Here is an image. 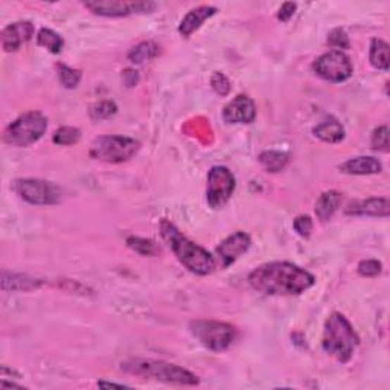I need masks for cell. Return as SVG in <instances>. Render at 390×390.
<instances>
[{"label":"cell","instance_id":"6da1fadb","mask_svg":"<svg viewBox=\"0 0 390 390\" xmlns=\"http://www.w3.org/2000/svg\"><path fill=\"white\" fill-rule=\"evenodd\" d=\"M247 281L253 290L268 296H297L310 290L315 277L291 263H267L250 272Z\"/></svg>","mask_w":390,"mask_h":390},{"label":"cell","instance_id":"7a4b0ae2","mask_svg":"<svg viewBox=\"0 0 390 390\" xmlns=\"http://www.w3.org/2000/svg\"><path fill=\"white\" fill-rule=\"evenodd\" d=\"M161 234L165 239V243L172 250L175 258H177L180 264L187 267L191 273L199 276H208L215 270L217 263L208 250L192 243V241L184 237L171 221L162 220Z\"/></svg>","mask_w":390,"mask_h":390},{"label":"cell","instance_id":"3957f363","mask_svg":"<svg viewBox=\"0 0 390 390\" xmlns=\"http://www.w3.org/2000/svg\"><path fill=\"white\" fill-rule=\"evenodd\" d=\"M360 345V337L351 322L340 313H332L325 322L322 348L340 363H348Z\"/></svg>","mask_w":390,"mask_h":390},{"label":"cell","instance_id":"277c9868","mask_svg":"<svg viewBox=\"0 0 390 390\" xmlns=\"http://www.w3.org/2000/svg\"><path fill=\"white\" fill-rule=\"evenodd\" d=\"M122 369L132 375L157 379V382L162 383H172L180 386H197L200 383L199 377L189 372L188 369L166 363V361L130 360L122 365Z\"/></svg>","mask_w":390,"mask_h":390},{"label":"cell","instance_id":"5b68a950","mask_svg":"<svg viewBox=\"0 0 390 390\" xmlns=\"http://www.w3.org/2000/svg\"><path fill=\"white\" fill-rule=\"evenodd\" d=\"M46 128H48V119L40 111H26L5 128L4 141L17 148L30 146L40 141Z\"/></svg>","mask_w":390,"mask_h":390},{"label":"cell","instance_id":"8992f818","mask_svg":"<svg viewBox=\"0 0 390 390\" xmlns=\"http://www.w3.org/2000/svg\"><path fill=\"white\" fill-rule=\"evenodd\" d=\"M141 150V142L127 136H99L90 145V157L106 163L127 162Z\"/></svg>","mask_w":390,"mask_h":390},{"label":"cell","instance_id":"52a82bcc","mask_svg":"<svg viewBox=\"0 0 390 390\" xmlns=\"http://www.w3.org/2000/svg\"><path fill=\"white\" fill-rule=\"evenodd\" d=\"M192 336L204 348L213 352H222L232 346L237 339V329L229 323L217 320H194L189 325Z\"/></svg>","mask_w":390,"mask_h":390},{"label":"cell","instance_id":"ba28073f","mask_svg":"<svg viewBox=\"0 0 390 390\" xmlns=\"http://www.w3.org/2000/svg\"><path fill=\"white\" fill-rule=\"evenodd\" d=\"M13 191L34 206H52L63 200V192L57 184L40 179H17L13 183Z\"/></svg>","mask_w":390,"mask_h":390},{"label":"cell","instance_id":"9c48e42d","mask_svg":"<svg viewBox=\"0 0 390 390\" xmlns=\"http://www.w3.org/2000/svg\"><path fill=\"white\" fill-rule=\"evenodd\" d=\"M237 188L235 175L226 166H212L208 174L206 201L212 209H221Z\"/></svg>","mask_w":390,"mask_h":390},{"label":"cell","instance_id":"30bf717a","mask_svg":"<svg viewBox=\"0 0 390 390\" xmlns=\"http://www.w3.org/2000/svg\"><path fill=\"white\" fill-rule=\"evenodd\" d=\"M313 70L317 77L329 82H343L352 77L354 66L345 52L329 51L314 61Z\"/></svg>","mask_w":390,"mask_h":390},{"label":"cell","instance_id":"8fae6325","mask_svg":"<svg viewBox=\"0 0 390 390\" xmlns=\"http://www.w3.org/2000/svg\"><path fill=\"white\" fill-rule=\"evenodd\" d=\"M154 2H125V0H94V2H84L92 14L110 18L128 17L133 14H148L156 9Z\"/></svg>","mask_w":390,"mask_h":390},{"label":"cell","instance_id":"7c38bea8","mask_svg":"<svg viewBox=\"0 0 390 390\" xmlns=\"http://www.w3.org/2000/svg\"><path fill=\"white\" fill-rule=\"evenodd\" d=\"M250 244H252V241H250V237L246 232H235V234L227 237L217 247L220 265L222 268H227L229 265L234 264L238 258H241L250 249Z\"/></svg>","mask_w":390,"mask_h":390},{"label":"cell","instance_id":"4fadbf2b","mask_svg":"<svg viewBox=\"0 0 390 390\" xmlns=\"http://www.w3.org/2000/svg\"><path fill=\"white\" fill-rule=\"evenodd\" d=\"M222 119L227 124H252L256 119V106L252 98L238 95L222 108Z\"/></svg>","mask_w":390,"mask_h":390},{"label":"cell","instance_id":"5bb4252c","mask_svg":"<svg viewBox=\"0 0 390 390\" xmlns=\"http://www.w3.org/2000/svg\"><path fill=\"white\" fill-rule=\"evenodd\" d=\"M34 35V25L31 22H15L4 27L0 39L5 52H17L20 46L31 40Z\"/></svg>","mask_w":390,"mask_h":390},{"label":"cell","instance_id":"9a60e30c","mask_svg":"<svg viewBox=\"0 0 390 390\" xmlns=\"http://www.w3.org/2000/svg\"><path fill=\"white\" fill-rule=\"evenodd\" d=\"M346 215L356 217H379L387 218L390 213V203L384 197H374L351 203L346 208Z\"/></svg>","mask_w":390,"mask_h":390},{"label":"cell","instance_id":"2e32d148","mask_svg":"<svg viewBox=\"0 0 390 390\" xmlns=\"http://www.w3.org/2000/svg\"><path fill=\"white\" fill-rule=\"evenodd\" d=\"M217 13L218 9L215 6H209V5L191 9V11L182 18V22L179 25L180 35L184 37V39H189L195 31L200 30L201 25L206 22L208 18L213 17Z\"/></svg>","mask_w":390,"mask_h":390},{"label":"cell","instance_id":"e0dca14e","mask_svg":"<svg viewBox=\"0 0 390 390\" xmlns=\"http://www.w3.org/2000/svg\"><path fill=\"white\" fill-rule=\"evenodd\" d=\"M339 170L343 174L349 175H372L379 174L383 171V165L375 157L370 156H360L354 157V159H349L345 163L339 166Z\"/></svg>","mask_w":390,"mask_h":390},{"label":"cell","instance_id":"ac0fdd59","mask_svg":"<svg viewBox=\"0 0 390 390\" xmlns=\"http://www.w3.org/2000/svg\"><path fill=\"white\" fill-rule=\"evenodd\" d=\"M313 134L328 144H339L345 139V128L336 118H327L313 128Z\"/></svg>","mask_w":390,"mask_h":390},{"label":"cell","instance_id":"d6986e66","mask_svg":"<svg viewBox=\"0 0 390 390\" xmlns=\"http://www.w3.org/2000/svg\"><path fill=\"white\" fill-rule=\"evenodd\" d=\"M42 285L40 279H35L27 275L4 272L2 273V289L4 291H32Z\"/></svg>","mask_w":390,"mask_h":390},{"label":"cell","instance_id":"ffe728a7","mask_svg":"<svg viewBox=\"0 0 390 390\" xmlns=\"http://www.w3.org/2000/svg\"><path fill=\"white\" fill-rule=\"evenodd\" d=\"M341 201V194L337 191L323 192L315 203V215L320 221H329L337 212Z\"/></svg>","mask_w":390,"mask_h":390},{"label":"cell","instance_id":"44dd1931","mask_svg":"<svg viewBox=\"0 0 390 390\" xmlns=\"http://www.w3.org/2000/svg\"><path fill=\"white\" fill-rule=\"evenodd\" d=\"M369 61L372 64V68L378 70H389L390 61H389V44L382 39H374L370 42L369 49Z\"/></svg>","mask_w":390,"mask_h":390},{"label":"cell","instance_id":"7402d4cb","mask_svg":"<svg viewBox=\"0 0 390 390\" xmlns=\"http://www.w3.org/2000/svg\"><path fill=\"white\" fill-rule=\"evenodd\" d=\"M159 55V46L154 42H142L128 52V60L134 64H144Z\"/></svg>","mask_w":390,"mask_h":390},{"label":"cell","instance_id":"603a6c76","mask_svg":"<svg viewBox=\"0 0 390 390\" xmlns=\"http://www.w3.org/2000/svg\"><path fill=\"white\" fill-rule=\"evenodd\" d=\"M259 163L263 165V168L268 172H281L287 163H289V156L281 151H263L259 154Z\"/></svg>","mask_w":390,"mask_h":390},{"label":"cell","instance_id":"cb8c5ba5","mask_svg":"<svg viewBox=\"0 0 390 390\" xmlns=\"http://www.w3.org/2000/svg\"><path fill=\"white\" fill-rule=\"evenodd\" d=\"M37 43L52 54H60L64 46L63 37L52 30H48V27H43V30H40L39 34H37Z\"/></svg>","mask_w":390,"mask_h":390},{"label":"cell","instance_id":"d4e9b609","mask_svg":"<svg viewBox=\"0 0 390 390\" xmlns=\"http://www.w3.org/2000/svg\"><path fill=\"white\" fill-rule=\"evenodd\" d=\"M57 73H58V80L61 82V86L64 89H77L78 84H80V81H81V77H82V73L81 70L78 69H73V68H69L66 66V64H57Z\"/></svg>","mask_w":390,"mask_h":390},{"label":"cell","instance_id":"484cf974","mask_svg":"<svg viewBox=\"0 0 390 390\" xmlns=\"http://www.w3.org/2000/svg\"><path fill=\"white\" fill-rule=\"evenodd\" d=\"M127 246L134 250L136 253L142 256H154L159 253V247L156 246L154 241L146 239V238H139V237H130L127 239Z\"/></svg>","mask_w":390,"mask_h":390},{"label":"cell","instance_id":"4316f807","mask_svg":"<svg viewBox=\"0 0 390 390\" xmlns=\"http://www.w3.org/2000/svg\"><path fill=\"white\" fill-rule=\"evenodd\" d=\"M81 132L75 127H61L54 134V144L61 145V146H69L75 145L80 142Z\"/></svg>","mask_w":390,"mask_h":390},{"label":"cell","instance_id":"83f0119b","mask_svg":"<svg viewBox=\"0 0 390 390\" xmlns=\"http://www.w3.org/2000/svg\"><path fill=\"white\" fill-rule=\"evenodd\" d=\"M116 111H118V107L113 101H101L98 104L92 106L90 118L92 120H95V122H99V120L115 116Z\"/></svg>","mask_w":390,"mask_h":390},{"label":"cell","instance_id":"f1b7e54d","mask_svg":"<svg viewBox=\"0 0 390 390\" xmlns=\"http://www.w3.org/2000/svg\"><path fill=\"white\" fill-rule=\"evenodd\" d=\"M328 44L332 48V51H346L351 48V42L348 34L341 30V27H336L328 35Z\"/></svg>","mask_w":390,"mask_h":390},{"label":"cell","instance_id":"f546056e","mask_svg":"<svg viewBox=\"0 0 390 390\" xmlns=\"http://www.w3.org/2000/svg\"><path fill=\"white\" fill-rule=\"evenodd\" d=\"M370 145H372L375 151H383V153L389 151V128H387V125H382L374 130Z\"/></svg>","mask_w":390,"mask_h":390},{"label":"cell","instance_id":"4dcf8cb0","mask_svg":"<svg viewBox=\"0 0 390 390\" xmlns=\"http://www.w3.org/2000/svg\"><path fill=\"white\" fill-rule=\"evenodd\" d=\"M210 86H212L213 92H215V94L220 96H227L232 89L229 78L221 72H213V75L210 78Z\"/></svg>","mask_w":390,"mask_h":390},{"label":"cell","instance_id":"1f68e13d","mask_svg":"<svg viewBox=\"0 0 390 390\" xmlns=\"http://www.w3.org/2000/svg\"><path fill=\"white\" fill-rule=\"evenodd\" d=\"M358 275L365 277H375L383 272V264L377 261V259H365L357 267Z\"/></svg>","mask_w":390,"mask_h":390},{"label":"cell","instance_id":"d6a6232c","mask_svg":"<svg viewBox=\"0 0 390 390\" xmlns=\"http://www.w3.org/2000/svg\"><path fill=\"white\" fill-rule=\"evenodd\" d=\"M293 227L297 232V235L302 238H308L311 235L314 225H313V220L308 215H301L294 220Z\"/></svg>","mask_w":390,"mask_h":390},{"label":"cell","instance_id":"836d02e7","mask_svg":"<svg viewBox=\"0 0 390 390\" xmlns=\"http://www.w3.org/2000/svg\"><path fill=\"white\" fill-rule=\"evenodd\" d=\"M297 9V5L293 4V2H285L281 8H279V13H277V18H279L281 22L287 23L290 20V18L294 15Z\"/></svg>","mask_w":390,"mask_h":390},{"label":"cell","instance_id":"e575fe53","mask_svg":"<svg viewBox=\"0 0 390 390\" xmlns=\"http://www.w3.org/2000/svg\"><path fill=\"white\" fill-rule=\"evenodd\" d=\"M122 82L127 87H134L139 82V72L134 69H125L122 72Z\"/></svg>","mask_w":390,"mask_h":390}]
</instances>
